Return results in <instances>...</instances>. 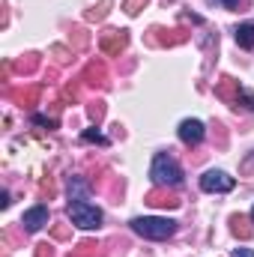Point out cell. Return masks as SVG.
I'll list each match as a JSON object with an SVG mask.
<instances>
[{
    "label": "cell",
    "instance_id": "cell-2",
    "mask_svg": "<svg viewBox=\"0 0 254 257\" xmlns=\"http://www.w3.org/2000/svg\"><path fill=\"white\" fill-rule=\"evenodd\" d=\"M129 227H132L138 236L156 239V242H162V239H168V236L177 233V221H174V218H162V215H141V218H132Z\"/></svg>",
    "mask_w": 254,
    "mask_h": 257
},
{
    "label": "cell",
    "instance_id": "cell-9",
    "mask_svg": "<svg viewBox=\"0 0 254 257\" xmlns=\"http://www.w3.org/2000/svg\"><path fill=\"white\" fill-rule=\"evenodd\" d=\"M242 87H239V81H233V78H221V84H218V96L221 99H227V102H236V93H239Z\"/></svg>",
    "mask_w": 254,
    "mask_h": 257
},
{
    "label": "cell",
    "instance_id": "cell-18",
    "mask_svg": "<svg viewBox=\"0 0 254 257\" xmlns=\"http://www.w3.org/2000/svg\"><path fill=\"white\" fill-rule=\"evenodd\" d=\"M251 221H254V209H251Z\"/></svg>",
    "mask_w": 254,
    "mask_h": 257
},
{
    "label": "cell",
    "instance_id": "cell-12",
    "mask_svg": "<svg viewBox=\"0 0 254 257\" xmlns=\"http://www.w3.org/2000/svg\"><path fill=\"white\" fill-rule=\"evenodd\" d=\"M147 203H153V206H180V200L177 197H162L159 192H153L147 197Z\"/></svg>",
    "mask_w": 254,
    "mask_h": 257
},
{
    "label": "cell",
    "instance_id": "cell-13",
    "mask_svg": "<svg viewBox=\"0 0 254 257\" xmlns=\"http://www.w3.org/2000/svg\"><path fill=\"white\" fill-rule=\"evenodd\" d=\"M84 141H99V144H108V141H105L99 132H93V128H90V132H84Z\"/></svg>",
    "mask_w": 254,
    "mask_h": 257
},
{
    "label": "cell",
    "instance_id": "cell-7",
    "mask_svg": "<svg viewBox=\"0 0 254 257\" xmlns=\"http://www.w3.org/2000/svg\"><path fill=\"white\" fill-rule=\"evenodd\" d=\"M126 48V30H108L102 36V51L105 54H120Z\"/></svg>",
    "mask_w": 254,
    "mask_h": 257
},
{
    "label": "cell",
    "instance_id": "cell-8",
    "mask_svg": "<svg viewBox=\"0 0 254 257\" xmlns=\"http://www.w3.org/2000/svg\"><path fill=\"white\" fill-rule=\"evenodd\" d=\"M233 36H236V45H239V48H245V51H251V48H254V24H251V21L239 24Z\"/></svg>",
    "mask_w": 254,
    "mask_h": 257
},
{
    "label": "cell",
    "instance_id": "cell-4",
    "mask_svg": "<svg viewBox=\"0 0 254 257\" xmlns=\"http://www.w3.org/2000/svg\"><path fill=\"white\" fill-rule=\"evenodd\" d=\"M233 186H236V180L230 174H224V171H206L200 177V189L209 194H227Z\"/></svg>",
    "mask_w": 254,
    "mask_h": 257
},
{
    "label": "cell",
    "instance_id": "cell-14",
    "mask_svg": "<svg viewBox=\"0 0 254 257\" xmlns=\"http://www.w3.org/2000/svg\"><path fill=\"white\" fill-rule=\"evenodd\" d=\"M209 3H218V6H224V9H236L242 0H209Z\"/></svg>",
    "mask_w": 254,
    "mask_h": 257
},
{
    "label": "cell",
    "instance_id": "cell-6",
    "mask_svg": "<svg viewBox=\"0 0 254 257\" xmlns=\"http://www.w3.org/2000/svg\"><path fill=\"white\" fill-rule=\"evenodd\" d=\"M177 135H180V141L183 144H189V147H197L200 141H203V135H206V128L200 120H183L180 128H177Z\"/></svg>",
    "mask_w": 254,
    "mask_h": 257
},
{
    "label": "cell",
    "instance_id": "cell-11",
    "mask_svg": "<svg viewBox=\"0 0 254 257\" xmlns=\"http://www.w3.org/2000/svg\"><path fill=\"white\" fill-rule=\"evenodd\" d=\"M239 105H242L245 111H254V93H248L245 87L236 93V102H233V108H239Z\"/></svg>",
    "mask_w": 254,
    "mask_h": 257
},
{
    "label": "cell",
    "instance_id": "cell-10",
    "mask_svg": "<svg viewBox=\"0 0 254 257\" xmlns=\"http://www.w3.org/2000/svg\"><path fill=\"white\" fill-rule=\"evenodd\" d=\"M245 224H248V221H245L242 215H233V218H230V230H233L236 236H242V239L251 236V227H245Z\"/></svg>",
    "mask_w": 254,
    "mask_h": 257
},
{
    "label": "cell",
    "instance_id": "cell-17",
    "mask_svg": "<svg viewBox=\"0 0 254 257\" xmlns=\"http://www.w3.org/2000/svg\"><path fill=\"white\" fill-rule=\"evenodd\" d=\"M36 257H51V245H39L36 248Z\"/></svg>",
    "mask_w": 254,
    "mask_h": 257
},
{
    "label": "cell",
    "instance_id": "cell-1",
    "mask_svg": "<svg viewBox=\"0 0 254 257\" xmlns=\"http://www.w3.org/2000/svg\"><path fill=\"white\" fill-rule=\"evenodd\" d=\"M150 177H153V186L156 189H177L183 183V168H180V162L174 156L156 153L153 168H150Z\"/></svg>",
    "mask_w": 254,
    "mask_h": 257
},
{
    "label": "cell",
    "instance_id": "cell-16",
    "mask_svg": "<svg viewBox=\"0 0 254 257\" xmlns=\"http://www.w3.org/2000/svg\"><path fill=\"white\" fill-rule=\"evenodd\" d=\"M233 257H254V248H233Z\"/></svg>",
    "mask_w": 254,
    "mask_h": 257
},
{
    "label": "cell",
    "instance_id": "cell-3",
    "mask_svg": "<svg viewBox=\"0 0 254 257\" xmlns=\"http://www.w3.org/2000/svg\"><path fill=\"white\" fill-rule=\"evenodd\" d=\"M66 215H69V221H72L75 227H81V230H96V227L102 224V209L93 206V203H87V200H69Z\"/></svg>",
    "mask_w": 254,
    "mask_h": 257
},
{
    "label": "cell",
    "instance_id": "cell-5",
    "mask_svg": "<svg viewBox=\"0 0 254 257\" xmlns=\"http://www.w3.org/2000/svg\"><path fill=\"white\" fill-rule=\"evenodd\" d=\"M48 206L45 203H36V206H30L24 215H21V224H24V230L27 233H36V230H42L45 224H48Z\"/></svg>",
    "mask_w": 254,
    "mask_h": 257
},
{
    "label": "cell",
    "instance_id": "cell-15",
    "mask_svg": "<svg viewBox=\"0 0 254 257\" xmlns=\"http://www.w3.org/2000/svg\"><path fill=\"white\" fill-rule=\"evenodd\" d=\"M141 3H147V0H129L126 12H129V15H138V6H141Z\"/></svg>",
    "mask_w": 254,
    "mask_h": 257
}]
</instances>
